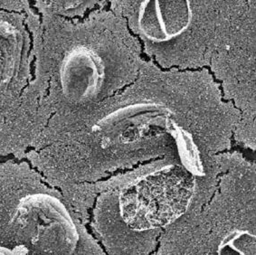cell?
<instances>
[{
    "mask_svg": "<svg viewBox=\"0 0 256 255\" xmlns=\"http://www.w3.org/2000/svg\"><path fill=\"white\" fill-rule=\"evenodd\" d=\"M140 68V76L72 120L26 160L62 193L107 180L119 170L166 156L200 175L212 156L230 146L238 110L224 104L213 82L194 84L201 72H162Z\"/></svg>",
    "mask_w": 256,
    "mask_h": 255,
    "instance_id": "cell-1",
    "label": "cell"
},
{
    "mask_svg": "<svg viewBox=\"0 0 256 255\" xmlns=\"http://www.w3.org/2000/svg\"><path fill=\"white\" fill-rule=\"evenodd\" d=\"M104 6V5H102ZM33 79L20 110L21 156L140 74V44L122 16L102 6L79 19L26 13Z\"/></svg>",
    "mask_w": 256,
    "mask_h": 255,
    "instance_id": "cell-2",
    "label": "cell"
},
{
    "mask_svg": "<svg viewBox=\"0 0 256 255\" xmlns=\"http://www.w3.org/2000/svg\"><path fill=\"white\" fill-rule=\"evenodd\" d=\"M256 164L222 153L212 198L165 226L152 255H256Z\"/></svg>",
    "mask_w": 256,
    "mask_h": 255,
    "instance_id": "cell-3",
    "label": "cell"
},
{
    "mask_svg": "<svg viewBox=\"0 0 256 255\" xmlns=\"http://www.w3.org/2000/svg\"><path fill=\"white\" fill-rule=\"evenodd\" d=\"M0 242L24 255H107L62 192L24 160L6 161Z\"/></svg>",
    "mask_w": 256,
    "mask_h": 255,
    "instance_id": "cell-4",
    "label": "cell"
},
{
    "mask_svg": "<svg viewBox=\"0 0 256 255\" xmlns=\"http://www.w3.org/2000/svg\"><path fill=\"white\" fill-rule=\"evenodd\" d=\"M142 164L107 180L80 186L84 203L92 206L88 224L107 255H152L164 226L152 218L158 204L140 184Z\"/></svg>",
    "mask_w": 256,
    "mask_h": 255,
    "instance_id": "cell-5",
    "label": "cell"
},
{
    "mask_svg": "<svg viewBox=\"0 0 256 255\" xmlns=\"http://www.w3.org/2000/svg\"><path fill=\"white\" fill-rule=\"evenodd\" d=\"M214 2L130 1L122 12L147 52L163 66H204L218 14Z\"/></svg>",
    "mask_w": 256,
    "mask_h": 255,
    "instance_id": "cell-6",
    "label": "cell"
},
{
    "mask_svg": "<svg viewBox=\"0 0 256 255\" xmlns=\"http://www.w3.org/2000/svg\"><path fill=\"white\" fill-rule=\"evenodd\" d=\"M32 49L26 14L0 10V156L16 160H21L20 110L33 79Z\"/></svg>",
    "mask_w": 256,
    "mask_h": 255,
    "instance_id": "cell-7",
    "label": "cell"
},
{
    "mask_svg": "<svg viewBox=\"0 0 256 255\" xmlns=\"http://www.w3.org/2000/svg\"><path fill=\"white\" fill-rule=\"evenodd\" d=\"M104 5L100 1H34L32 6L38 14L56 16L62 18L79 19Z\"/></svg>",
    "mask_w": 256,
    "mask_h": 255,
    "instance_id": "cell-8",
    "label": "cell"
},
{
    "mask_svg": "<svg viewBox=\"0 0 256 255\" xmlns=\"http://www.w3.org/2000/svg\"><path fill=\"white\" fill-rule=\"evenodd\" d=\"M32 8V4L24 0V1H0V10H8V11H16V12H28Z\"/></svg>",
    "mask_w": 256,
    "mask_h": 255,
    "instance_id": "cell-9",
    "label": "cell"
},
{
    "mask_svg": "<svg viewBox=\"0 0 256 255\" xmlns=\"http://www.w3.org/2000/svg\"><path fill=\"white\" fill-rule=\"evenodd\" d=\"M0 255H24L18 246L0 242Z\"/></svg>",
    "mask_w": 256,
    "mask_h": 255,
    "instance_id": "cell-10",
    "label": "cell"
},
{
    "mask_svg": "<svg viewBox=\"0 0 256 255\" xmlns=\"http://www.w3.org/2000/svg\"><path fill=\"white\" fill-rule=\"evenodd\" d=\"M6 165V161H0V190H1L3 178L5 174Z\"/></svg>",
    "mask_w": 256,
    "mask_h": 255,
    "instance_id": "cell-11",
    "label": "cell"
}]
</instances>
